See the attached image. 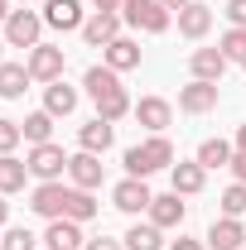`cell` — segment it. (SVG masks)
I'll use <instances>...</instances> for the list:
<instances>
[{"label":"cell","mask_w":246,"mask_h":250,"mask_svg":"<svg viewBox=\"0 0 246 250\" xmlns=\"http://www.w3.org/2000/svg\"><path fill=\"white\" fill-rule=\"evenodd\" d=\"M125 250H164V241H159V226L154 221H135L130 231H125Z\"/></svg>","instance_id":"obj_26"},{"label":"cell","mask_w":246,"mask_h":250,"mask_svg":"<svg viewBox=\"0 0 246 250\" xmlns=\"http://www.w3.org/2000/svg\"><path fill=\"white\" fill-rule=\"evenodd\" d=\"M68 178H73V188H87V192L101 188V154H87V149L73 154L68 159Z\"/></svg>","instance_id":"obj_13"},{"label":"cell","mask_w":246,"mask_h":250,"mask_svg":"<svg viewBox=\"0 0 246 250\" xmlns=\"http://www.w3.org/2000/svg\"><path fill=\"white\" fill-rule=\"evenodd\" d=\"M217 106V82H188L184 92H179V111H188V116H208Z\"/></svg>","instance_id":"obj_9"},{"label":"cell","mask_w":246,"mask_h":250,"mask_svg":"<svg viewBox=\"0 0 246 250\" xmlns=\"http://www.w3.org/2000/svg\"><path fill=\"white\" fill-rule=\"evenodd\" d=\"M63 217H68V221H92V217H97L92 192H87V188H73V192H68V207H63Z\"/></svg>","instance_id":"obj_27"},{"label":"cell","mask_w":246,"mask_h":250,"mask_svg":"<svg viewBox=\"0 0 246 250\" xmlns=\"http://www.w3.org/2000/svg\"><path fill=\"white\" fill-rule=\"evenodd\" d=\"M169 164H174V145L164 135H150L145 145L125 149V178H150V173L169 168Z\"/></svg>","instance_id":"obj_2"},{"label":"cell","mask_w":246,"mask_h":250,"mask_svg":"<svg viewBox=\"0 0 246 250\" xmlns=\"http://www.w3.org/2000/svg\"><path fill=\"white\" fill-rule=\"evenodd\" d=\"M169 178H174V192H179V197H193V192H203L208 168L193 159V164H174V173H169Z\"/></svg>","instance_id":"obj_23"},{"label":"cell","mask_w":246,"mask_h":250,"mask_svg":"<svg viewBox=\"0 0 246 250\" xmlns=\"http://www.w3.org/2000/svg\"><path fill=\"white\" fill-rule=\"evenodd\" d=\"M111 140H116V130H111V121H101V116L77 130V145H82L87 154H106V149H111Z\"/></svg>","instance_id":"obj_18"},{"label":"cell","mask_w":246,"mask_h":250,"mask_svg":"<svg viewBox=\"0 0 246 250\" xmlns=\"http://www.w3.org/2000/svg\"><path fill=\"white\" fill-rule=\"evenodd\" d=\"M246 246V226L242 217H222L208 226V250H242Z\"/></svg>","instance_id":"obj_10"},{"label":"cell","mask_w":246,"mask_h":250,"mask_svg":"<svg viewBox=\"0 0 246 250\" xmlns=\"http://www.w3.org/2000/svg\"><path fill=\"white\" fill-rule=\"evenodd\" d=\"M0 48H5V39H0ZM0 62H5V58H0Z\"/></svg>","instance_id":"obj_41"},{"label":"cell","mask_w":246,"mask_h":250,"mask_svg":"<svg viewBox=\"0 0 246 250\" xmlns=\"http://www.w3.org/2000/svg\"><path fill=\"white\" fill-rule=\"evenodd\" d=\"M34 246H39V236H34L29 226H10L0 236V250H34Z\"/></svg>","instance_id":"obj_29"},{"label":"cell","mask_w":246,"mask_h":250,"mask_svg":"<svg viewBox=\"0 0 246 250\" xmlns=\"http://www.w3.org/2000/svg\"><path fill=\"white\" fill-rule=\"evenodd\" d=\"M208 29H213V10H208L203 0H193V5L179 10V34H184V39H203Z\"/></svg>","instance_id":"obj_20"},{"label":"cell","mask_w":246,"mask_h":250,"mask_svg":"<svg viewBox=\"0 0 246 250\" xmlns=\"http://www.w3.org/2000/svg\"><path fill=\"white\" fill-rule=\"evenodd\" d=\"M217 48L227 53V62H242V58H246V29H227Z\"/></svg>","instance_id":"obj_30"},{"label":"cell","mask_w":246,"mask_h":250,"mask_svg":"<svg viewBox=\"0 0 246 250\" xmlns=\"http://www.w3.org/2000/svg\"><path fill=\"white\" fill-rule=\"evenodd\" d=\"M135 121L145 125V130H154V135H164V125L174 121V106L164 96H140L135 101Z\"/></svg>","instance_id":"obj_11"},{"label":"cell","mask_w":246,"mask_h":250,"mask_svg":"<svg viewBox=\"0 0 246 250\" xmlns=\"http://www.w3.org/2000/svg\"><path fill=\"white\" fill-rule=\"evenodd\" d=\"M82 250H125V241H106V236H97V241H82Z\"/></svg>","instance_id":"obj_34"},{"label":"cell","mask_w":246,"mask_h":250,"mask_svg":"<svg viewBox=\"0 0 246 250\" xmlns=\"http://www.w3.org/2000/svg\"><path fill=\"white\" fill-rule=\"evenodd\" d=\"M242 67H246V58H242Z\"/></svg>","instance_id":"obj_42"},{"label":"cell","mask_w":246,"mask_h":250,"mask_svg":"<svg viewBox=\"0 0 246 250\" xmlns=\"http://www.w3.org/2000/svg\"><path fill=\"white\" fill-rule=\"evenodd\" d=\"M237 154H246V125L237 130Z\"/></svg>","instance_id":"obj_38"},{"label":"cell","mask_w":246,"mask_h":250,"mask_svg":"<svg viewBox=\"0 0 246 250\" xmlns=\"http://www.w3.org/2000/svg\"><path fill=\"white\" fill-rule=\"evenodd\" d=\"M246 212V183H232L222 192V217H242Z\"/></svg>","instance_id":"obj_31"},{"label":"cell","mask_w":246,"mask_h":250,"mask_svg":"<svg viewBox=\"0 0 246 250\" xmlns=\"http://www.w3.org/2000/svg\"><path fill=\"white\" fill-rule=\"evenodd\" d=\"M101 53H106V67H111V72H130V67H140V43H135L130 34L111 39Z\"/></svg>","instance_id":"obj_15"},{"label":"cell","mask_w":246,"mask_h":250,"mask_svg":"<svg viewBox=\"0 0 246 250\" xmlns=\"http://www.w3.org/2000/svg\"><path fill=\"white\" fill-rule=\"evenodd\" d=\"M20 130H25L29 145H49V135H53V116H49V111H34V116H25Z\"/></svg>","instance_id":"obj_28"},{"label":"cell","mask_w":246,"mask_h":250,"mask_svg":"<svg viewBox=\"0 0 246 250\" xmlns=\"http://www.w3.org/2000/svg\"><path fill=\"white\" fill-rule=\"evenodd\" d=\"M25 5H29V0H25Z\"/></svg>","instance_id":"obj_43"},{"label":"cell","mask_w":246,"mask_h":250,"mask_svg":"<svg viewBox=\"0 0 246 250\" xmlns=\"http://www.w3.org/2000/svg\"><path fill=\"white\" fill-rule=\"evenodd\" d=\"M77 250H82V246H77Z\"/></svg>","instance_id":"obj_44"},{"label":"cell","mask_w":246,"mask_h":250,"mask_svg":"<svg viewBox=\"0 0 246 250\" xmlns=\"http://www.w3.org/2000/svg\"><path fill=\"white\" fill-rule=\"evenodd\" d=\"M44 111H49V116H73V111H77V92H73L63 77L49 82V87H44Z\"/></svg>","instance_id":"obj_22"},{"label":"cell","mask_w":246,"mask_h":250,"mask_svg":"<svg viewBox=\"0 0 246 250\" xmlns=\"http://www.w3.org/2000/svg\"><path fill=\"white\" fill-rule=\"evenodd\" d=\"M242 250H246V246H242Z\"/></svg>","instance_id":"obj_45"},{"label":"cell","mask_w":246,"mask_h":250,"mask_svg":"<svg viewBox=\"0 0 246 250\" xmlns=\"http://www.w3.org/2000/svg\"><path fill=\"white\" fill-rule=\"evenodd\" d=\"M184 202H179V192H164V197H154L150 202V221L159 231H169V226H184Z\"/></svg>","instance_id":"obj_19"},{"label":"cell","mask_w":246,"mask_h":250,"mask_svg":"<svg viewBox=\"0 0 246 250\" xmlns=\"http://www.w3.org/2000/svg\"><path fill=\"white\" fill-rule=\"evenodd\" d=\"M227 20L232 29H246V0H227Z\"/></svg>","instance_id":"obj_33"},{"label":"cell","mask_w":246,"mask_h":250,"mask_svg":"<svg viewBox=\"0 0 246 250\" xmlns=\"http://www.w3.org/2000/svg\"><path fill=\"white\" fill-rule=\"evenodd\" d=\"M20 140H25V130H20V125H15V121H0V154H10Z\"/></svg>","instance_id":"obj_32"},{"label":"cell","mask_w":246,"mask_h":250,"mask_svg":"<svg viewBox=\"0 0 246 250\" xmlns=\"http://www.w3.org/2000/svg\"><path fill=\"white\" fill-rule=\"evenodd\" d=\"M29 77H34V82H58V77H63V48H53V43H34V48H29Z\"/></svg>","instance_id":"obj_7"},{"label":"cell","mask_w":246,"mask_h":250,"mask_svg":"<svg viewBox=\"0 0 246 250\" xmlns=\"http://www.w3.org/2000/svg\"><path fill=\"white\" fill-rule=\"evenodd\" d=\"M97 10H106V15H121V0H92Z\"/></svg>","instance_id":"obj_35"},{"label":"cell","mask_w":246,"mask_h":250,"mask_svg":"<svg viewBox=\"0 0 246 250\" xmlns=\"http://www.w3.org/2000/svg\"><path fill=\"white\" fill-rule=\"evenodd\" d=\"M111 202H116L121 212H130V217H140V212H150L154 192L145 188V178H121V183L111 188Z\"/></svg>","instance_id":"obj_6"},{"label":"cell","mask_w":246,"mask_h":250,"mask_svg":"<svg viewBox=\"0 0 246 250\" xmlns=\"http://www.w3.org/2000/svg\"><path fill=\"white\" fill-rule=\"evenodd\" d=\"M68 192H73V188H63V183H39L34 188V212H39V217H49V221H58L63 217V207H68Z\"/></svg>","instance_id":"obj_12"},{"label":"cell","mask_w":246,"mask_h":250,"mask_svg":"<svg viewBox=\"0 0 246 250\" xmlns=\"http://www.w3.org/2000/svg\"><path fill=\"white\" fill-rule=\"evenodd\" d=\"M169 250H203V246H198V241H188V236H179V241H174Z\"/></svg>","instance_id":"obj_36"},{"label":"cell","mask_w":246,"mask_h":250,"mask_svg":"<svg viewBox=\"0 0 246 250\" xmlns=\"http://www.w3.org/2000/svg\"><path fill=\"white\" fill-rule=\"evenodd\" d=\"M159 5H164V10L174 15V10H184V5H193V0H159Z\"/></svg>","instance_id":"obj_37"},{"label":"cell","mask_w":246,"mask_h":250,"mask_svg":"<svg viewBox=\"0 0 246 250\" xmlns=\"http://www.w3.org/2000/svg\"><path fill=\"white\" fill-rule=\"evenodd\" d=\"M82 39H87L92 48H106L111 39H121V15H106V10H97L92 20L82 24Z\"/></svg>","instance_id":"obj_14"},{"label":"cell","mask_w":246,"mask_h":250,"mask_svg":"<svg viewBox=\"0 0 246 250\" xmlns=\"http://www.w3.org/2000/svg\"><path fill=\"white\" fill-rule=\"evenodd\" d=\"M29 62H0V96L5 101H20V96L29 92Z\"/></svg>","instance_id":"obj_17"},{"label":"cell","mask_w":246,"mask_h":250,"mask_svg":"<svg viewBox=\"0 0 246 250\" xmlns=\"http://www.w3.org/2000/svg\"><path fill=\"white\" fill-rule=\"evenodd\" d=\"M25 178H29V164H25V159L0 154V192H20Z\"/></svg>","instance_id":"obj_24"},{"label":"cell","mask_w":246,"mask_h":250,"mask_svg":"<svg viewBox=\"0 0 246 250\" xmlns=\"http://www.w3.org/2000/svg\"><path fill=\"white\" fill-rule=\"evenodd\" d=\"M0 20H10V0H0Z\"/></svg>","instance_id":"obj_40"},{"label":"cell","mask_w":246,"mask_h":250,"mask_svg":"<svg viewBox=\"0 0 246 250\" xmlns=\"http://www.w3.org/2000/svg\"><path fill=\"white\" fill-rule=\"evenodd\" d=\"M5 217H10V202H5V192H0V226H5Z\"/></svg>","instance_id":"obj_39"},{"label":"cell","mask_w":246,"mask_h":250,"mask_svg":"<svg viewBox=\"0 0 246 250\" xmlns=\"http://www.w3.org/2000/svg\"><path fill=\"white\" fill-rule=\"evenodd\" d=\"M188 67H193L198 82H222V72H227V53H222V48H193Z\"/></svg>","instance_id":"obj_16"},{"label":"cell","mask_w":246,"mask_h":250,"mask_svg":"<svg viewBox=\"0 0 246 250\" xmlns=\"http://www.w3.org/2000/svg\"><path fill=\"white\" fill-rule=\"evenodd\" d=\"M49 250H77L82 246V221H68V217H58V221H49Z\"/></svg>","instance_id":"obj_21"},{"label":"cell","mask_w":246,"mask_h":250,"mask_svg":"<svg viewBox=\"0 0 246 250\" xmlns=\"http://www.w3.org/2000/svg\"><path fill=\"white\" fill-rule=\"evenodd\" d=\"M198 164L203 168H232V145L227 140H203L198 145Z\"/></svg>","instance_id":"obj_25"},{"label":"cell","mask_w":246,"mask_h":250,"mask_svg":"<svg viewBox=\"0 0 246 250\" xmlns=\"http://www.w3.org/2000/svg\"><path fill=\"white\" fill-rule=\"evenodd\" d=\"M39 29H44V15H34V10H10V20H5V43H10V48H34V43H39Z\"/></svg>","instance_id":"obj_5"},{"label":"cell","mask_w":246,"mask_h":250,"mask_svg":"<svg viewBox=\"0 0 246 250\" xmlns=\"http://www.w3.org/2000/svg\"><path fill=\"white\" fill-rule=\"evenodd\" d=\"M44 24H53V29H82L87 20H82V0H44Z\"/></svg>","instance_id":"obj_8"},{"label":"cell","mask_w":246,"mask_h":250,"mask_svg":"<svg viewBox=\"0 0 246 250\" xmlns=\"http://www.w3.org/2000/svg\"><path fill=\"white\" fill-rule=\"evenodd\" d=\"M121 20L135 24V29H145V34H164L169 29V10H164L159 0H121Z\"/></svg>","instance_id":"obj_3"},{"label":"cell","mask_w":246,"mask_h":250,"mask_svg":"<svg viewBox=\"0 0 246 250\" xmlns=\"http://www.w3.org/2000/svg\"><path fill=\"white\" fill-rule=\"evenodd\" d=\"M25 164H29V173L39 178V183H58V178H63V168H68V154H63L58 145L49 140V145H34Z\"/></svg>","instance_id":"obj_4"},{"label":"cell","mask_w":246,"mask_h":250,"mask_svg":"<svg viewBox=\"0 0 246 250\" xmlns=\"http://www.w3.org/2000/svg\"><path fill=\"white\" fill-rule=\"evenodd\" d=\"M82 87H87V96L97 101V116H101V121L116 125L121 116L135 111V106H130V96H125V87H121V72H111V67H87Z\"/></svg>","instance_id":"obj_1"}]
</instances>
